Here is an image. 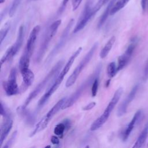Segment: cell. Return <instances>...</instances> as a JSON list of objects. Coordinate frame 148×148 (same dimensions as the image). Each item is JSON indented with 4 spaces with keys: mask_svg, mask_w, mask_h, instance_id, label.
I'll list each match as a JSON object with an SVG mask.
<instances>
[{
    "mask_svg": "<svg viewBox=\"0 0 148 148\" xmlns=\"http://www.w3.org/2000/svg\"><path fill=\"white\" fill-rule=\"evenodd\" d=\"M20 71L23 77L24 86L28 87L34 82L35 79L34 72L29 68L20 69Z\"/></svg>",
    "mask_w": 148,
    "mask_h": 148,
    "instance_id": "obj_17",
    "label": "cell"
},
{
    "mask_svg": "<svg viewBox=\"0 0 148 148\" xmlns=\"http://www.w3.org/2000/svg\"><path fill=\"white\" fill-rule=\"evenodd\" d=\"M96 105V103L95 102H90V103H88V105L84 106L82 109L83 110H91V109H92Z\"/></svg>",
    "mask_w": 148,
    "mask_h": 148,
    "instance_id": "obj_36",
    "label": "cell"
},
{
    "mask_svg": "<svg viewBox=\"0 0 148 148\" xmlns=\"http://www.w3.org/2000/svg\"><path fill=\"white\" fill-rule=\"evenodd\" d=\"M115 40H116V38L114 36H112L109 39L108 42L105 44V45L104 46V47L101 50V51L99 53V57L103 59V58H105L108 55L109 53L110 52V50L112 49V48L115 42Z\"/></svg>",
    "mask_w": 148,
    "mask_h": 148,
    "instance_id": "obj_21",
    "label": "cell"
},
{
    "mask_svg": "<svg viewBox=\"0 0 148 148\" xmlns=\"http://www.w3.org/2000/svg\"><path fill=\"white\" fill-rule=\"evenodd\" d=\"M116 1L117 0H110V1L108 6L106 7V8L105 9L103 14L101 15V16L100 17V19H99L98 24V28H100L103 25V24L105 23V22L106 21L108 16L110 14V10H111L112 8L113 7V5L114 4V3L116 2Z\"/></svg>",
    "mask_w": 148,
    "mask_h": 148,
    "instance_id": "obj_22",
    "label": "cell"
},
{
    "mask_svg": "<svg viewBox=\"0 0 148 148\" xmlns=\"http://www.w3.org/2000/svg\"><path fill=\"white\" fill-rule=\"evenodd\" d=\"M110 79H109V80H108L106 81V87H108L109 86V84H110Z\"/></svg>",
    "mask_w": 148,
    "mask_h": 148,
    "instance_id": "obj_40",
    "label": "cell"
},
{
    "mask_svg": "<svg viewBox=\"0 0 148 148\" xmlns=\"http://www.w3.org/2000/svg\"><path fill=\"white\" fill-rule=\"evenodd\" d=\"M21 2V0H13L12 5L9 10V14L10 17H12L14 14Z\"/></svg>",
    "mask_w": 148,
    "mask_h": 148,
    "instance_id": "obj_28",
    "label": "cell"
},
{
    "mask_svg": "<svg viewBox=\"0 0 148 148\" xmlns=\"http://www.w3.org/2000/svg\"><path fill=\"white\" fill-rule=\"evenodd\" d=\"M94 16V15L92 12V7L91 6V2L88 1L84 6V8L80 16L79 19L78 20L77 24H76V26L73 29V32L75 34L83 29Z\"/></svg>",
    "mask_w": 148,
    "mask_h": 148,
    "instance_id": "obj_6",
    "label": "cell"
},
{
    "mask_svg": "<svg viewBox=\"0 0 148 148\" xmlns=\"http://www.w3.org/2000/svg\"><path fill=\"white\" fill-rule=\"evenodd\" d=\"M24 36V28L23 25H21L18 29L16 42L13 45L11 46L12 49V57H14L17 54L18 51L20 49L23 44Z\"/></svg>",
    "mask_w": 148,
    "mask_h": 148,
    "instance_id": "obj_15",
    "label": "cell"
},
{
    "mask_svg": "<svg viewBox=\"0 0 148 148\" xmlns=\"http://www.w3.org/2000/svg\"><path fill=\"white\" fill-rule=\"evenodd\" d=\"M98 42H95L92 46L91 49L87 53V54L84 56V58L82 60V61L80 62V63L78 64V65L76 67V68L72 72L71 75L68 77V78L65 83L66 87H69L75 83L80 73L82 72V71L84 69V68L87 66V65H88V64L90 61L91 59L93 57L96 50L98 48Z\"/></svg>",
    "mask_w": 148,
    "mask_h": 148,
    "instance_id": "obj_4",
    "label": "cell"
},
{
    "mask_svg": "<svg viewBox=\"0 0 148 148\" xmlns=\"http://www.w3.org/2000/svg\"><path fill=\"white\" fill-rule=\"evenodd\" d=\"M10 28V22L8 21L6 22L4 25L1 28L0 31V43L1 45H2L3 40L6 38L7 34H8V32Z\"/></svg>",
    "mask_w": 148,
    "mask_h": 148,
    "instance_id": "obj_26",
    "label": "cell"
},
{
    "mask_svg": "<svg viewBox=\"0 0 148 148\" xmlns=\"http://www.w3.org/2000/svg\"><path fill=\"white\" fill-rule=\"evenodd\" d=\"M61 20H57L54 21L47 28L46 32L44 35L43 40L41 42L39 49L36 56L35 60L37 62H40L43 57L51 39L57 33L58 27L61 25Z\"/></svg>",
    "mask_w": 148,
    "mask_h": 148,
    "instance_id": "obj_3",
    "label": "cell"
},
{
    "mask_svg": "<svg viewBox=\"0 0 148 148\" xmlns=\"http://www.w3.org/2000/svg\"><path fill=\"white\" fill-rule=\"evenodd\" d=\"M82 50V47H79L73 53V54L71 56V57L69 58V59L68 60V61H67V62L66 63L65 66L64 67V68L62 69V70L61 71V72H60V73H59L58 76H57V79L54 80L57 83L59 84L60 85L61 84V83H62V80H64V76L66 75V73L68 72V71H69V69H71L73 63L74 62L75 59L76 58V57L80 54V53H81Z\"/></svg>",
    "mask_w": 148,
    "mask_h": 148,
    "instance_id": "obj_10",
    "label": "cell"
},
{
    "mask_svg": "<svg viewBox=\"0 0 148 148\" xmlns=\"http://www.w3.org/2000/svg\"><path fill=\"white\" fill-rule=\"evenodd\" d=\"M12 47L10 46V47H9L7 50L6 51L5 53L3 54V56H2V57L1 58V65L2 66L3 64L8 60H9V59L12 58Z\"/></svg>",
    "mask_w": 148,
    "mask_h": 148,
    "instance_id": "obj_30",
    "label": "cell"
},
{
    "mask_svg": "<svg viewBox=\"0 0 148 148\" xmlns=\"http://www.w3.org/2000/svg\"><path fill=\"white\" fill-rule=\"evenodd\" d=\"M33 1H37V0H33Z\"/></svg>",
    "mask_w": 148,
    "mask_h": 148,
    "instance_id": "obj_42",
    "label": "cell"
},
{
    "mask_svg": "<svg viewBox=\"0 0 148 148\" xmlns=\"http://www.w3.org/2000/svg\"><path fill=\"white\" fill-rule=\"evenodd\" d=\"M99 86V77L95 78L93 83L92 84V88H91V96L94 97L96 96L98 91V88Z\"/></svg>",
    "mask_w": 148,
    "mask_h": 148,
    "instance_id": "obj_32",
    "label": "cell"
},
{
    "mask_svg": "<svg viewBox=\"0 0 148 148\" xmlns=\"http://www.w3.org/2000/svg\"><path fill=\"white\" fill-rule=\"evenodd\" d=\"M130 1V0H117L110 10V15L113 16L117 13L119 10L125 7Z\"/></svg>",
    "mask_w": 148,
    "mask_h": 148,
    "instance_id": "obj_24",
    "label": "cell"
},
{
    "mask_svg": "<svg viewBox=\"0 0 148 148\" xmlns=\"http://www.w3.org/2000/svg\"><path fill=\"white\" fill-rule=\"evenodd\" d=\"M147 3H148V0H141L140 1L141 6H142V10L143 11H145L146 10L147 6Z\"/></svg>",
    "mask_w": 148,
    "mask_h": 148,
    "instance_id": "obj_39",
    "label": "cell"
},
{
    "mask_svg": "<svg viewBox=\"0 0 148 148\" xmlns=\"http://www.w3.org/2000/svg\"><path fill=\"white\" fill-rule=\"evenodd\" d=\"M3 121L1 126V136H0V145L2 146L5 139L8 136L13 126V120L11 115L3 117Z\"/></svg>",
    "mask_w": 148,
    "mask_h": 148,
    "instance_id": "obj_12",
    "label": "cell"
},
{
    "mask_svg": "<svg viewBox=\"0 0 148 148\" xmlns=\"http://www.w3.org/2000/svg\"><path fill=\"white\" fill-rule=\"evenodd\" d=\"M143 79L144 81H146L148 79V58L146 60V62L144 67Z\"/></svg>",
    "mask_w": 148,
    "mask_h": 148,
    "instance_id": "obj_34",
    "label": "cell"
},
{
    "mask_svg": "<svg viewBox=\"0 0 148 148\" xmlns=\"http://www.w3.org/2000/svg\"><path fill=\"white\" fill-rule=\"evenodd\" d=\"M69 121H66L65 120L62 123H60L57 124L54 129V133L56 135L58 136H61L63 135L65 130L69 127Z\"/></svg>",
    "mask_w": 148,
    "mask_h": 148,
    "instance_id": "obj_25",
    "label": "cell"
},
{
    "mask_svg": "<svg viewBox=\"0 0 148 148\" xmlns=\"http://www.w3.org/2000/svg\"><path fill=\"white\" fill-rule=\"evenodd\" d=\"M102 69V65L99 64L95 71L91 76H90L84 82H83L80 86L76 89V90L68 98L66 99V101L62 106L61 109H66L71 106H72L75 102L80 98L83 92L91 85L93 83L95 78L99 77L101 71Z\"/></svg>",
    "mask_w": 148,
    "mask_h": 148,
    "instance_id": "obj_1",
    "label": "cell"
},
{
    "mask_svg": "<svg viewBox=\"0 0 148 148\" xmlns=\"http://www.w3.org/2000/svg\"><path fill=\"white\" fill-rule=\"evenodd\" d=\"M138 84L135 85L131 91L130 92L128 95L127 96L125 99L122 102V103L120 105L117 112V115L119 117H121L123 116L127 112V108L129 105V104L133 101L134 99L136 94L137 92V91L138 90Z\"/></svg>",
    "mask_w": 148,
    "mask_h": 148,
    "instance_id": "obj_11",
    "label": "cell"
},
{
    "mask_svg": "<svg viewBox=\"0 0 148 148\" xmlns=\"http://www.w3.org/2000/svg\"><path fill=\"white\" fill-rule=\"evenodd\" d=\"M51 142L53 145H58L60 143V140L58 137H57L55 135H53L51 136Z\"/></svg>",
    "mask_w": 148,
    "mask_h": 148,
    "instance_id": "obj_38",
    "label": "cell"
},
{
    "mask_svg": "<svg viewBox=\"0 0 148 148\" xmlns=\"http://www.w3.org/2000/svg\"><path fill=\"white\" fill-rule=\"evenodd\" d=\"M117 72V66H116V63L114 62H110L107 67V73L109 77L112 78L116 75Z\"/></svg>",
    "mask_w": 148,
    "mask_h": 148,
    "instance_id": "obj_27",
    "label": "cell"
},
{
    "mask_svg": "<svg viewBox=\"0 0 148 148\" xmlns=\"http://www.w3.org/2000/svg\"><path fill=\"white\" fill-rule=\"evenodd\" d=\"M148 133V125H146L144 129L139 135L138 139L135 142V144L132 146L133 148H138L142 147L143 144L145 143V142L146 140L147 135Z\"/></svg>",
    "mask_w": 148,
    "mask_h": 148,
    "instance_id": "obj_23",
    "label": "cell"
},
{
    "mask_svg": "<svg viewBox=\"0 0 148 148\" xmlns=\"http://www.w3.org/2000/svg\"><path fill=\"white\" fill-rule=\"evenodd\" d=\"M68 1H69V0H63V1L62 2L61 5L59 8L58 13H61L64 10V9H65V6H66Z\"/></svg>",
    "mask_w": 148,
    "mask_h": 148,
    "instance_id": "obj_37",
    "label": "cell"
},
{
    "mask_svg": "<svg viewBox=\"0 0 148 148\" xmlns=\"http://www.w3.org/2000/svg\"><path fill=\"white\" fill-rule=\"evenodd\" d=\"M138 42L137 38H135L133 39L131 43L128 45L125 52L119 57L118 58V64H117V70L118 71L123 69L127 64L128 63L130 60L131 59L132 55L135 49Z\"/></svg>",
    "mask_w": 148,
    "mask_h": 148,
    "instance_id": "obj_9",
    "label": "cell"
},
{
    "mask_svg": "<svg viewBox=\"0 0 148 148\" xmlns=\"http://www.w3.org/2000/svg\"><path fill=\"white\" fill-rule=\"evenodd\" d=\"M17 131H14L13 132V133L12 134V135H11L10 138H9V139L6 142V143H5V145L2 146V147H4V148H9L10 147L12 146V145H13L16 139V137H17Z\"/></svg>",
    "mask_w": 148,
    "mask_h": 148,
    "instance_id": "obj_31",
    "label": "cell"
},
{
    "mask_svg": "<svg viewBox=\"0 0 148 148\" xmlns=\"http://www.w3.org/2000/svg\"><path fill=\"white\" fill-rule=\"evenodd\" d=\"M5 0H0V2H1V3H4V2H5Z\"/></svg>",
    "mask_w": 148,
    "mask_h": 148,
    "instance_id": "obj_41",
    "label": "cell"
},
{
    "mask_svg": "<svg viewBox=\"0 0 148 148\" xmlns=\"http://www.w3.org/2000/svg\"><path fill=\"white\" fill-rule=\"evenodd\" d=\"M60 84L57 83L55 81L51 85V86L49 88V90L46 91V92L40 98L38 103V106L39 108L42 107L46 102L49 100V99L51 97V96L54 94V92L57 90Z\"/></svg>",
    "mask_w": 148,
    "mask_h": 148,
    "instance_id": "obj_16",
    "label": "cell"
},
{
    "mask_svg": "<svg viewBox=\"0 0 148 148\" xmlns=\"http://www.w3.org/2000/svg\"><path fill=\"white\" fill-rule=\"evenodd\" d=\"M1 115L3 117H6L8 116L11 115L10 112L9 110V109L3 105V102H1Z\"/></svg>",
    "mask_w": 148,
    "mask_h": 148,
    "instance_id": "obj_33",
    "label": "cell"
},
{
    "mask_svg": "<svg viewBox=\"0 0 148 148\" xmlns=\"http://www.w3.org/2000/svg\"><path fill=\"white\" fill-rule=\"evenodd\" d=\"M123 92V88L122 87H119L114 92L111 101L108 105L107 107L105 108L104 110V113L110 115L112 111L113 110L114 107L116 106V104L119 102L120 97H121Z\"/></svg>",
    "mask_w": 148,
    "mask_h": 148,
    "instance_id": "obj_14",
    "label": "cell"
},
{
    "mask_svg": "<svg viewBox=\"0 0 148 148\" xmlns=\"http://www.w3.org/2000/svg\"><path fill=\"white\" fill-rule=\"evenodd\" d=\"M63 61L60 60L51 68L47 75L44 77V79L36 86L35 89L31 92L27 99H25L24 104L22 105L24 108H27L29 103L42 91V90L45 87L46 84L49 82L58 73L60 69L61 68L63 65Z\"/></svg>",
    "mask_w": 148,
    "mask_h": 148,
    "instance_id": "obj_2",
    "label": "cell"
},
{
    "mask_svg": "<svg viewBox=\"0 0 148 148\" xmlns=\"http://www.w3.org/2000/svg\"><path fill=\"white\" fill-rule=\"evenodd\" d=\"M141 115H142V110H138L135 113V114L134 115V117H132V120H131V121L128 124V126L127 127V128H125V131L123 133V141H126L128 139L129 136L130 135L131 132L133 130L135 124H136L137 121L139 119Z\"/></svg>",
    "mask_w": 148,
    "mask_h": 148,
    "instance_id": "obj_13",
    "label": "cell"
},
{
    "mask_svg": "<svg viewBox=\"0 0 148 148\" xmlns=\"http://www.w3.org/2000/svg\"><path fill=\"white\" fill-rule=\"evenodd\" d=\"M109 116L110 115L103 112L98 119H97L92 123V124L90 127V130L92 131H94L99 129L106 122Z\"/></svg>",
    "mask_w": 148,
    "mask_h": 148,
    "instance_id": "obj_20",
    "label": "cell"
},
{
    "mask_svg": "<svg viewBox=\"0 0 148 148\" xmlns=\"http://www.w3.org/2000/svg\"><path fill=\"white\" fill-rule=\"evenodd\" d=\"M82 0H72V10L75 11L80 6Z\"/></svg>",
    "mask_w": 148,
    "mask_h": 148,
    "instance_id": "obj_35",
    "label": "cell"
},
{
    "mask_svg": "<svg viewBox=\"0 0 148 148\" xmlns=\"http://www.w3.org/2000/svg\"><path fill=\"white\" fill-rule=\"evenodd\" d=\"M147 146H148V144H147Z\"/></svg>",
    "mask_w": 148,
    "mask_h": 148,
    "instance_id": "obj_43",
    "label": "cell"
},
{
    "mask_svg": "<svg viewBox=\"0 0 148 148\" xmlns=\"http://www.w3.org/2000/svg\"><path fill=\"white\" fill-rule=\"evenodd\" d=\"M40 26L37 25L35 26L31 31L28 39L27 41L24 52L22 54L23 56L31 58L35 49L36 40L40 31Z\"/></svg>",
    "mask_w": 148,
    "mask_h": 148,
    "instance_id": "obj_8",
    "label": "cell"
},
{
    "mask_svg": "<svg viewBox=\"0 0 148 148\" xmlns=\"http://www.w3.org/2000/svg\"><path fill=\"white\" fill-rule=\"evenodd\" d=\"M17 113L28 124H32L35 121L34 116L30 112L27 110V108H24L23 106H20L17 108Z\"/></svg>",
    "mask_w": 148,
    "mask_h": 148,
    "instance_id": "obj_18",
    "label": "cell"
},
{
    "mask_svg": "<svg viewBox=\"0 0 148 148\" xmlns=\"http://www.w3.org/2000/svg\"><path fill=\"white\" fill-rule=\"evenodd\" d=\"M17 72L15 68H13L10 72L8 80L3 82L2 85L6 94L8 96L15 95L19 93V88L16 81Z\"/></svg>",
    "mask_w": 148,
    "mask_h": 148,
    "instance_id": "obj_7",
    "label": "cell"
},
{
    "mask_svg": "<svg viewBox=\"0 0 148 148\" xmlns=\"http://www.w3.org/2000/svg\"><path fill=\"white\" fill-rule=\"evenodd\" d=\"M67 98L64 97L61 98L60 100H59L53 106V108L48 112V113L45 116V117L49 121L51 120V119L54 117V116L62 108V106H63L64 103L66 101Z\"/></svg>",
    "mask_w": 148,
    "mask_h": 148,
    "instance_id": "obj_19",
    "label": "cell"
},
{
    "mask_svg": "<svg viewBox=\"0 0 148 148\" xmlns=\"http://www.w3.org/2000/svg\"><path fill=\"white\" fill-rule=\"evenodd\" d=\"M73 24H74V20L72 18L69 21L67 25L64 29L59 40L57 42V44L55 45V46L52 49L50 53V54L47 56L46 61L47 62H49L50 61H51V60L60 52V51L61 50V49L64 47V45L65 44V43L67 40L70 29H71Z\"/></svg>",
    "mask_w": 148,
    "mask_h": 148,
    "instance_id": "obj_5",
    "label": "cell"
},
{
    "mask_svg": "<svg viewBox=\"0 0 148 148\" xmlns=\"http://www.w3.org/2000/svg\"><path fill=\"white\" fill-rule=\"evenodd\" d=\"M109 1L110 0H98L95 5L92 6V12L94 15H95L96 13L98 12L101 9V8L106 5V3H108Z\"/></svg>",
    "mask_w": 148,
    "mask_h": 148,
    "instance_id": "obj_29",
    "label": "cell"
}]
</instances>
